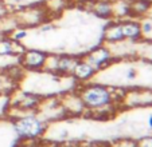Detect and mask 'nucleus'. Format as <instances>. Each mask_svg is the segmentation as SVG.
<instances>
[{"label":"nucleus","mask_w":152,"mask_h":147,"mask_svg":"<svg viewBox=\"0 0 152 147\" xmlns=\"http://www.w3.org/2000/svg\"><path fill=\"white\" fill-rule=\"evenodd\" d=\"M140 28H141V34L143 36H148L152 32V22L151 20H140Z\"/></svg>","instance_id":"nucleus-20"},{"label":"nucleus","mask_w":152,"mask_h":147,"mask_svg":"<svg viewBox=\"0 0 152 147\" xmlns=\"http://www.w3.org/2000/svg\"><path fill=\"white\" fill-rule=\"evenodd\" d=\"M75 91L80 95L81 100L85 106L86 112L117 106V103L115 100L113 88L106 84H102V83H83V84L78 86L75 88Z\"/></svg>","instance_id":"nucleus-2"},{"label":"nucleus","mask_w":152,"mask_h":147,"mask_svg":"<svg viewBox=\"0 0 152 147\" xmlns=\"http://www.w3.org/2000/svg\"><path fill=\"white\" fill-rule=\"evenodd\" d=\"M14 16L16 19L18 26L24 27V28H35V27L38 28L40 24L50 20L43 4L23 7V8H20L19 11L15 12Z\"/></svg>","instance_id":"nucleus-3"},{"label":"nucleus","mask_w":152,"mask_h":147,"mask_svg":"<svg viewBox=\"0 0 152 147\" xmlns=\"http://www.w3.org/2000/svg\"><path fill=\"white\" fill-rule=\"evenodd\" d=\"M89 11L96 17L104 20H112V0H89Z\"/></svg>","instance_id":"nucleus-14"},{"label":"nucleus","mask_w":152,"mask_h":147,"mask_svg":"<svg viewBox=\"0 0 152 147\" xmlns=\"http://www.w3.org/2000/svg\"><path fill=\"white\" fill-rule=\"evenodd\" d=\"M8 36L11 37L15 42L22 43L27 36H28V28H24V27H16L15 30H12L8 34Z\"/></svg>","instance_id":"nucleus-18"},{"label":"nucleus","mask_w":152,"mask_h":147,"mask_svg":"<svg viewBox=\"0 0 152 147\" xmlns=\"http://www.w3.org/2000/svg\"><path fill=\"white\" fill-rule=\"evenodd\" d=\"M82 59L86 60L89 64H92L93 67L96 68V71L98 72V71L104 70V68L109 67V66L113 63V59H115V58H113L109 47L106 44H102V45H98V47L90 50Z\"/></svg>","instance_id":"nucleus-6"},{"label":"nucleus","mask_w":152,"mask_h":147,"mask_svg":"<svg viewBox=\"0 0 152 147\" xmlns=\"http://www.w3.org/2000/svg\"><path fill=\"white\" fill-rule=\"evenodd\" d=\"M129 9H131V17L141 20L148 16L149 11L152 9L151 0H132L129 1Z\"/></svg>","instance_id":"nucleus-15"},{"label":"nucleus","mask_w":152,"mask_h":147,"mask_svg":"<svg viewBox=\"0 0 152 147\" xmlns=\"http://www.w3.org/2000/svg\"><path fill=\"white\" fill-rule=\"evenodd\" d=\"M136 75H137V71L136 68H128L124 74V76H125L126 80H135L136 79Z\"/></svg>","instance_id":"nucleus-24"},{"label":"nucleus","mask_w":152,"mask_h":147,"mask_svg":"<svg viewBox=\"0 0 152 147\" xmlns=\"http://www.w3.org/2000/svg\"><path fill=\"white\" fill-rule=\"evenodd\" d=\"M110 147H136V141L132 139H121V141L116 142Z\"/></svg>","instance_id":"nucleus-22"},{"label":"nucleus","mask_w":152,"mask_h":147,"mask_svg":"<svg viewBox=\"0 0 152 147\" xmlns=\"http://www.w3.org/2000/svg\"><path fill=\"white\" fill-rule=\"evenodd\" d=\"M26 50L22 43L12 40L8 35L0 37V56H16L19 58Z\"/></svg>","instance_id":"nucleus-13"},{"label":"nucleus","mask_w":152,"mask_h":147,"mask_svg":"<svg viewBox=\"0 0 152 147\" xmlns=\"http://www.w3.org/2000/svg\"><path fill=\"white\" fill-rule=\"evenodd\" d=\"M40 102H42V96L38 94L15 88L8 98V107L16 111L28 112V111H37Z\"/></svg>","instance_id":"nucleus-4"},{"label":"nucleus","mask_w":152,"mask_h":147,"mask_svg":"<svg viewBox=\"0 0 152 147\" xmlns=\"http://www.w3.org/2000/svg\"><path fill=\"white\" fill-rule=\"evenodd\" d=\"M120 27H121V34H123L124 39L126 42L137 43L143 37L140 28V20L133 19V17L120 20Z\"/></svg>","instance_id":"nucleus-9"},{"label":"nucleus","mask_w":152,"mask_h":147,"mask_svg":"<svg viewBox=\"0 0 152 147\" xmlns=\"http://www.w3.org/2000/svg\"><path fill=\"white\" fill-rule=\"evenodd\" d=\"M112 14H113V20H124L131 17L129 1H125V0H112Z\"/></svg>","instance_id":"nucleus-16"},{"label":"nucleus","mask_w":152,"mask_h":147,"mask_svg":"<svg viewBox=\"0 0 152 147\" xmlns=\"http://www.w3.org/2000/svg\"><path fill=\"white\" fill-rule=\"evenodd\" d=\"M123 106L126 107H148L152 106V90H132L125 91Z\"/></svg>","instance_id":"nucleus-8"},{"label":"nucleus","mask_w":152,"mask_h":147,"mask_svg":"<svg viewBox=\"0 0 152 147\" xmlns=\"http://www.w3.org/2000/svg\"><path fill=\"white\" fill-rule=\"evenodd\" d=\"M10 108V107H8ZM16 111L14 108H10ZM50 123H47L37 111H16L11 116V126L19 141H40L43 139Z\"/></svg>","instance_id":"nucleus-1"},{"label":"nucleus","mask_w":152,"mask_h":147,"mask_svg":"<svg viewBox=\"0 0 152 147\" xmlns=\"http://www.w3.org/2000/svg\"><path fill=\"white\" fill-rule=\"evenodd\" d=\"M147 127H148V130L152 131V115H149L147 119Z\"/></svg>","instance_id":"nucleus-25"},{"label":"nucleus","mask_w":152,"mask_h":147,"mask_svg":"<svg viewBox=\"0 0 152 147\" xmlns=\"http://www.w3.org/2000/svg\"><path fill=\"white\" fill-rule=\"evenodd\" d=\"M43 7L46 9L49 17H54L62 14L66 7V0H46L43 3Z\"/></svg>","instance_id":"nucleus-17"},{"label":"nucleus","mask_w":152,"mask_h":147,"mask_svg":"<svg viewBox=\"0 0 152 147\" xmlns=\"http://www.w3.org/2000/svg\"><path fill=\"white\" fill-rule=\"evenodd\" d=\"M96 74H97L96 68L92 64H89L86 60H83L82 58H80V60H78V63L75 64L74 70L72 72V78L77 83L83 84V83L92 82L93 78L96 76Z\"/></svg>","instance_id":"nucleus-10"},{"label":"nucleus","mask_w":152,"mask_h":147,"mask_svg":"<svg viewBox=\"0 0 152 147\" xmlns=\"http://www.w3.org/2000/svg\"><path fill=\"white\" fill-rule=\"evenodd\" d=\"M38 30H39L40 34H47V32H51L55 30V26L53 24V23H50L49 20L47 22H45L43 24H40L39 27H38Z\"/></svg>","instance_id":"nucleus-23"},{"label":"nucleus","mask_w":152,"mask_h":147,"mask_svg":"<svg viewBox=\"0 0 152 147\" xmlns=\"http://www.w3.org/2000/svg\"><path fill=\"white\" fill-rule=\"evenodd\" d=\"M136 147H152V135H144L137 139Z\"/></svg>","instance_id":"nucleus-21"},{"label":"nucleus","mask_w":152,"mask_h":147,"mask_svg":"<svg viewBox=\"0 0 152 147\" xmlns=\"http://www.w3.org/2000/svg\"><path fill=\"white\" fill-rule=\"evenodd\" d=\"M59 99H61V104H62V108L65 111V114H66V116L85 115L86 108L75 90L65 91L62 95H59Z\"/></svg>","instance_id":"nucleus-7"},{"label":"nucleus","mask_w":152,"mask_h":147,"mask_svg":"<svg viewBox=\"0 0 152 147\" xmlns=\"http://www.w3.org/2000/svg\"><path fill=\"white\" fill-rule=\"evenodd\" d=\"M47 52L37 48H26L18 58V63L26 72H40L46 62Z\"/></svg>","instance_id":"nucleus-5"},{"label":"nucleus","mask_w":152,"mask_h":147,"mask_svg":"<svg viewBox=\"0 0 152 147\" xmlns=\"http://www.w3.org/2000/svg\"><path fill=\"white\" fill-rule=\"evenodd\" d=\"M82 147H83V146H82ZM88 147H93V146H88Z\"/></svg>","instance_id":"nucleus-27"},{"label":"nucleus","mask_w":152,"mask_h":147,"mask_svg":"<svg viewBox=\"0 0 152 147\" xmlns=\"http://www.w3.org/2000/svg\"><path fill=\"white\" fill-rule=\"evenodd\" d=\"M80 58L70 54H58L57 62V72L58 76H72V72L74 70L75 64L78 63Z\"/></svg>","instance_id":"nucleus-12"},{"label":"nucleus","mask_w":152,"mask_h":147,"mask_svg":"<svg viewBox=\"0 0 152 147\" xmlns=\"http://www.w3.org/2000/svg\"><path fill=\"white\" fill-rule=\"evenodd\" d=\"M125 1H132V0H125Z\"/></svg>","instance_id":"nucleus-26"},{"label":"nucleus","mask_w":152,"mask_h":147,"mask_svg":"<svg viewBox=\"0 0 152 147\" xmlns=\"http://www.w3.org/2000/svg\"><path fill=\"white\" fill-rule=\"evenodd\" d=\"M102 42L104 44L110 45L116 44L120 42H125L123 34H121V27H120V20H110L105 26L102 31Z\"/></svg>","instance_id":"nucleus-11"},{"label":"nucleus","mask_w":152,"mask_h":147,"mask_svg":"<svg viewBox=\"0 0 152 147\" xmlns=\"http://www.w3.org/2000/svg\"><path fill=\"white\" fill-rule=\"evenodd\" d=\"M15 147H46L43 139L40 141H19V143L15 144Z\"/></svg>","instance_id":"nucleus-19"}]
</instances>
